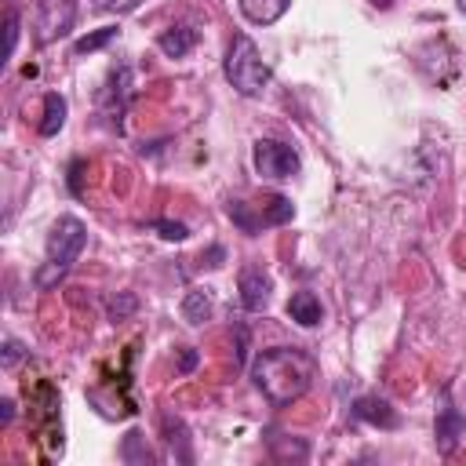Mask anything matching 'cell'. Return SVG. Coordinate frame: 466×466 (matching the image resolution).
Returning a JSON list of instances; mask_svg holds the SVG:
<instances>
[{"mask_svg": "<svg viewBox=\"0 0 466 466\" xmlns=\"http://www.w3.org/2000/svg\"><path fill=\"white\" fill-rule=\"evenodd\" d=\"M353 419L371 422V426H382V430H393L397 426V411L382 397H357L353 400Z\"/></svg>", "mask_w": 466, "mask_h": 466, "instance_id": "8", "label": "cell"}, {"mask_svg": "<svg viewBox=\"0 0 466 466\" xmlns=\"http://www.w3.org/2000/svg\"><path fill=\"white\" fill-rule=\"evenodd\" d=\"M76 18V0H36L33 11V40L36 44H55L73 29Z\"/></svg>", "mask_w": 466, "mask_h": 466, "instance_id": "4", "label": "cell"}, {"mask_svg": "<svg viewBox=\"0 0 466 466\" xmlns=\"http://www.w3.org/2000/svg\"><path fill=\"white\" fill-rule=\"evenodd\" d=\"M193 368H197V350H189V346H186V350L178 353V371H182V375H189Z\"/></svg>", "mask_w": 466, "mask_h": 466, "instance_id": "23", "label": "cell"}, {"mask_svg": "<svg viewBox=\"0 0 466 466\" xmlns=\"http://www.w3.org/2000/svg\"><path fill=\"white\" fill-rule=\"evenodd\" d=\"M455 4H459V11H462V15H466V0H455Z\"/></svg>", "mask_w": 466, "mask_h": 466, "instance_id": "27", "label": "cell"}, {"mask_svg": "<svg viewBox=\"0 0 466 466\" xmlns=\"http://www.w3.org/2000/svg\"><path fill=\"white\" fill-rule=\"evenodd\" d=\"M116 25H102V29H95V33H87V36H80L76 44H73V55H91V51H98V47H106L109 40H116Z\"/></svg>", "mask_w": 466, "mask_h": 466, "instance_id": "15", "label": "cell"}, {"mask_svg": "<svg viewBox=\"0 0 466 466\" xmlns=\"http://www.w3.org/2000/svg\"><path fill=\"white\" fill-rule=\"evenodd\" d=\"M288 317H291L295 324H302V328L320 324V299H317L313 291H295V295L288 299Z\"/></svg>", "mask_w": 466, "mask_h": 466, "instance_id": "11", "label": "cell"}, {"mask_svg": "<svg viewBox=\"0 0 466 466\" xmlns=\"http://www.w3.org/2000/svg\"><path fill=\"white\" fill-rule=\"evenodd\" d=\"M251 379L258 386V393L273 404V408H288L295 404L317 379V360L299 350V346H273L262 350L251 364Z\"/></svg>", "mask_w": 466, "mask_h": 466, "instance_id": "1", "label": "cell"}, {"mask_svg": "<svg viewBox=\"0 0 466 466\" xmlns=\"http://www.w3.org/2000/svg\"><path fill=\"white\" fill-rule=\"evenodd\" d=\"M251 164L262 178H291L299 175V153L288 142L277 138H258L251 149Z\"/></svg>", "mask_w": 466, "mask_h": 466, "instance_id": "5", "label": "cell"}, {"mask_svg": "<svg viewBox=\"0 0 466 466\" xmlns=\"http://www.w3.org/2000/svg\"><path fill=\"white\" fill-rule=\"evenodd\" d=\"M433 433H437V448L448 455V451L459 444V437L466 433V422H462V415H459L455 408H444V411L437 415V430H433Z\"/></svg>", "mask_w": 466, "mask_h": 466, "instance_id": "12", "label": "cell"}, {"mask_svg": "<svg viewBox=\"0 0 466 466\" xmlns=\"http://www.w3.org/2000/svg\"><path fill=\"white\" fill-rule=\"evenodd\" d=\"M127 98H131V69H127V66H116V69L109 73L106 87L98 91V106H102L106 120H109L116 131L124 127V124H120V116H124V106H127Z\"/></svg>", "mask_w": 466, "mask_h": 466, "instance_id": "6", "label": "cell"}, {"mask_svg": "<svg viewBox=\"0 0 466 466\" xmlns=\"http://www.w3.org/2000/svg\"><path fill=\"white\" fill-rule=\"evenodd\" d=\"M222 69H226V80L240 95H248V98L251 95H262V87L269 84V66L262 62V55H258V47H255V40L248 33H237L233 36Z\"/></svg>", "mask_w": 466, "mask_h": 466, "instance_id": "3", "label": "cell"}, {"mask_svg": "<svg viewBox=\"0 0 466 466\" xmlns=\"http://www.w3.org/2000/svg\"><path fill=\"white\" fill-rule=\"evenodd\" d=\"M237 291H240V306L248 313H262L269 306V291H273V280L269 273H262L258 266H244L240 277H237Z\"/></svg>", "mask_w": 466, "mask_h": 466, "instance_id": "7", "label": "cell"}, {"mask_svg": "<svg viewBox=\"0 0 466 466\" xmlns=\"http://www.w3.org/2000/svg\"><path fill=\"white\" fill-rule=\"evenodd\" d=\"M15 44H18V11L11 7L7 11V58L15 55Z\"/></svg>", "mask_w": 466, "mask_h": 466, "instance_id": "21", "label": "cell"}, {"mask_svg": "<svg viewBox=\"0 0 466 466\" xmlns=\"http://www.w3.org/2000/svg\"><path fill=\"white\" fill-rule=\"evenodd\" d=\"M368 4H375V7H390L393 0H368Z\"/></svg>", "mask_w": 466, "mask_h": 466, "instance_id": "26", "label": "cell"}, {"mask_svg": "<svg viewBox=\"0 0 466 466\" xmlns=\"http://www.w3.org/2000/svg\"><path fill=\"white\" fill-rule=\"evenodd\" d=\"M197 40H200V33H197L193 25H171V29H164V33L157 36V47H160L167 58H182V55H189V51L197 47Z\"/></svg>", "mask_w": 466, "mask_h": 466, "instance_id": "9", "label": "cell"}, {"mask_svg": "<svg viewBox=\"0 0 466 466\" xmlns=\"http://www.w3.org/2000/svg\"><path fill=\"white\" fill-rule=\"evenodd\" d=\"M84 248H87V226H84L76 215H62V218L51 226V237H47V262L36 269V288H40V291H51V288L69 273V266L80 258Z\"/></svg>", "mask_w": 466, "mask_h": 466, "instance_id": "2", "label": "cell"}, {"mask_svg": "<svg viewBox=\"0 0 466 466\" xmlns=\"http://www.w3.org/2000/svg\"><path fill=\"white\" fill-rule=\"evenodd\" d=\"M22 360V346L15 339H4V368H15Z\"/></svg>", "mask_w": 466, "mask_h": 466, "instance_id": "22", "label": "cell"}, {"mask_svg": "<svg viewBox=\"0 0 466 466\" xmlns=\"http://www.w3.org/2000/svg\"><path fill=\"white\" fill-rule=\"evenodd\" d=\"M211 317V295L204 288H189L186 299H182V320L189 324H204Z\"/></svg>", "mask_w": 466, "mask_h": 466, "instance_id": "14", "label": "cell"}, {"mask_svg": "<svg viewBox=\"0 0 466 466\" xmlns=\"http://www.w3.org/2000/svg\"><path fill=\"white\" fill-rule=\"evenodd\" d=\"M291 215H295V208H291V200L280 197V193L262 204V222H266V226H284Z\"/></svg>", "mask_w": 466, "mask_h": 466, "instance_id": "16", "label": "cell"}, {"mask_svg": "<svg viewBox=\"0 0 466 466\" xmlns=\"http://www.w3.org/2000/svg\"><path fill=\"white\" fill-rule=\"evenodd\" d=\"M142 0H95V7L98 11H116V15H127V11H135Z\"/></svg>", "mask_w": 466, "mask_h": 466, "instance_id": "20", "label": "cell"}, {"mask_svg": "<svg viewBox=\"0 0 466 466\" xmlns=\"http://www.w3.org/2000/svg\"><path fill=\"white\" fill-rule=\"evenodd\" d=\"M237 4H240V15L255 25H273L291 7V0H237Z\"/></svg>", "mask_w": 466, "mask_h": 466, "instance_id": "10", "label": "cell"}, {"mask_svg": "<svg viewBox=\"0 0 466 466\" xmlns=\"http://www.w3.org/2000/svg\"><path fill=\"white\" fill-rule=\"evenodd\" d=\"M62 124H66V98L58 95V91H47L44 95V116H40V135L44 138H51V135H58L62 131Z\"/></svg>", "mask_w": 466, "mask_h": 466, "instance_id": "13", "label": "cell"}, {"mask_svg": "<svg viewBox=\"0 0 466 466\" xmlns=\"http://www.w3.org/2000/svg\"><path fill=\"white\" fill-rule=\"evenodd\" d=\"M222 255H226L222 248H211V251H208V262H204V266H218V262H222Z\"/></svg>", "mask_w": 466, "mask_h": 466, "instance_id": "25", "label": "cell"}, {"mask_svg": "<svg viewBox=\"0 0 466 466\" xmlns=\"http://www.w3.org/2000/svg\"><path fill=\"white\" fill-rule=\"evenodd\" d=\"M149 226H153L164 240H186V237H189V229H186L182 222H171V218H153Z\"/></svg>", "mask_w": 466, "mask_h": 466, "instance_id": "17", "label": "cell"}, {"mask_svg": "<svg viewBox=\"0 0 466 466\" xmlns=\"http://www.w3.org/2000/svg\"><path fill=\"white\" fill-rule=\"evenodd\" d=\"M84 167H87V164H84L80 157L69 164V193H73V197H80V193H84V182H80V178H84Z\"/></svg>", "mask_w": 466, "mask_h": 466, "instance_id": "19", "label": "cell"}, {"mask_svg": "<svg viewBox=\"0 0 466 466\" xmlns=\"http://www.w3.org/2000/svg\"><path fill=\"white\" fill-rule=\"evenodd\" d=\"M11 415H15V404H11V400H4V404H0V426H7V422H11Z\"/></svg>", "mask_w": 466, "mask_h": 466, "instance_id": "24", "label": "cell"}, {"mask_svg": "<svg viewBox=\"0 0 466 466\" xmlns=\"http://www.w3.org/2000/svg\"><path fill=\"white\" fill-rule=\"evenodd\" d=\"M135 306H138V302H135V295H131V291H120V295L109 302V317H113V320H124V317H131V313H135Z\"/></svg>", "mask_w": 466, "mask_h": 466, "instance_id": "18", "label": "cell"}]
</instances>
